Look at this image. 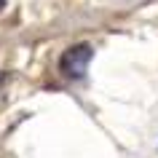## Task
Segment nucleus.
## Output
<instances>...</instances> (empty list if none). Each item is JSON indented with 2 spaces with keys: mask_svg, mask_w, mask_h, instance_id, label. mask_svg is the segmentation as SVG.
Listing matches in <instances>:
<instances>
[{
  "mask_svg": "<svg viewBox=\"0 0 158 158\" xmlns=\"http://www.w3.org/2000/svg\"><path fill=\"white\" fill-rule=\"evenodd\" d=\"M91 56H94V48L89 46V43L70 46V48L62 54V59H59V73L64 75L67 81H83L86 73H89Z\"/></svg>",
  "mask_w": 158,
  "mask_h": 158,
  "instance_id": "nucleus-1",
  "label": "nucleus"
},
{
  "mask_svg": "<svg viewBox=\"0 0 158 158\" xmlns=\"http://www.w3.org/2000/svg\"><path fill=\"white\" fill-rule=\"evenodd\" d=\"M0 8H3V0H0Z\"/></svg>",
  "mask_w": 158,
  "mask_h": 158,
  "instance_id": "nucleus-2",
  "label": "nucleus"
}]
</instances>
